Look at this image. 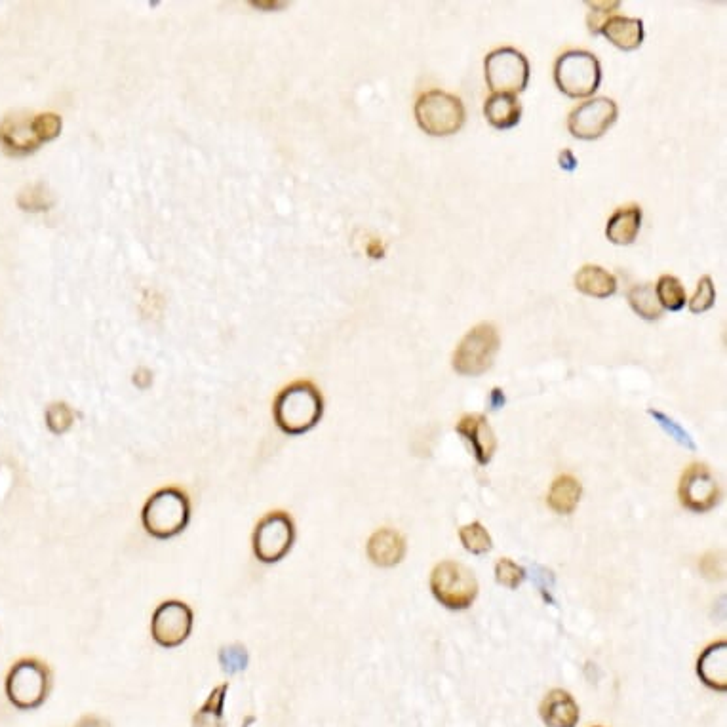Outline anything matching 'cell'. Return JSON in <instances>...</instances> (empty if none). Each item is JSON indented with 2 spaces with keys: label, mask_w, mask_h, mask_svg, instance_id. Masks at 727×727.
Listing matches in <instances>:
<instances>
[{
  "label": "cell",
  "mask_w": 727,
  "mask_h": 727,
  "mask_svg": "<svg viewBox=\"0 0 727 727\" xmlns=\"http://www.w3.org/2000/svg\"><path fill=\"white\" fill-rule=\"evenodd\" d=\"M648 413L661 425V429L665 433L670 434V438H674L678 444L686 446L689 450H695L697 448L695 442H693V438L689 436V433H686V429H682V425L676 423L674 419H670L669 415H665L663 412H657V410H648Z\"/></svg>",
  "instance_id": "obj_30"
},
{
  "label": "cell",
  "mask_w": 727,
  "mask_h": 727,
  "mask_svg": "<svg viewBox=\"0 0 727 727\" xmlns=\"http://www.w3.org/2000/svg\"><path fill=\"white\" fill-rule=\"evenodd\" d=\"M42 143L35 130V118L8 117L0 124V145L10 155H25Z\"/></svg>",
  "instance_id": "obj_14"
},
{
  "label": "cell",
  "mask_w": 727,
  "mask_h": 727,
  "mask_svg": "<svg viewBox=\"0 0 727 727\" xmlns=\"http://www.w3.org/2000/svg\"><path fill=\"white\" fill-rule=\"evenodd\" d=\"M455 431L471 444L472 453L480 465H488L492 461L495 452V434L484 415L480 413L465 415L457 423Z\"/></svg>",
  "instance_id": "obj_13"
},
{
  "label": "cell",
  "mask_w": 727,
  "mask_h": 727,
  "mask_svg": "<svg viewBox=\"0 0 727 727\" xmlns=\"http://www.w3.org/2000/svg\"><path fill=\"white\" fill-rule=\"evenodd\" d=\"M629 303L630 307L634 309V313L646 320H657L663 315V307L655 294V284H651V282L630 288Z\"/></svg>",
  "instance_id": "obj_24"
},
{
  "label": "cell",
  "mask_w": 727,
  "mask_h": 727,
  "mask_svg": "<svg viewBox=\"0 0 727 727\" xmlns=\"http://www.w3.org/2000/svg\"><path fill=\"white\" fill-rule=\"evenodd\" d=\"M505 402H507L505 394H503V391H501L499 387H495L492 394H490V408H492V410H499V408H503V406H505Z\"/></svg>",
  "instance_id": "obj_36"
},
{
  "label": "cell",
  "mask_w": 727,
  "mask_h": 727,
  "mask_svg": "<svg viewBox=\"0 0 727 727\" xmlns=\"http://www.w3.org/2000/svg\"><path fill=\"white\" fill-rule=\"evenodd\" d=\"M75 423V412L65 402H54L46 408V425L54 434H65Z\"/></svg>",
  "instance_id": "obj_27"
},
{
  "label": "cell",
  "mask_w": 727,
  "mask_h": 727,
  "mask_svg": "<svg viewBox=\"0 0 727 727\" xmlns=\"http://www.w3.org/2000/svg\"><path fill=\"white\" fill-rule=\"evenodd\" d=\"M324 413L322 394L311 381H295L282 389L275 400L276 425L290 436L309 433L320 423Z\"/></svg>",
  "instance_id": "obj_1"
},
{
  "label": "cell",
  "mask_w": 727,
  "mask_h": 727,
  "mask_svg": "<svg viewBox=\"0 0 727 727\" xmlns=\"http://www.w3.org/2000/svg\"><path fill=\"white\" fill-rule=\"evenodd\" d=\"M655 294L661 303L663 309L667 311H682L688 303L686 297V288L682 286V282L672 275H663L659 278V282L655 284Z\"/></svg>",
  "instance_id": "obj_25"
},
{
  "label": "cell",
  "mask_w": 727,
  "mask_h": 727,
  "mask_svg": "<svg viewBox=\"0 0 727 727\" xmlns=\"http://www.w3.org/2000/svg\"><path fill=\"white\" fill-rule=\"evenodd\" d=\"M558 162H560V168H562V170H566V172H573V170L577 168V158H575V155L571 153L570 149H564V151L560 153Z\"/></svg>",
  "instance_id": "obj_35"
},
{
  "label": "cell",
  "mask_w": 727,
  "mask_h": 727,
  "mask_svg": "<svg viewBox=\"0 0 727 727\" xmlns=\"http://www.w3.org/2000/svg\"><path fill=\"white\" fill-rule=\"evenodd\" d=\"M294 541V518L288 512L273 511L257 522L252 549L261 564H276L290 554Z\"/></svg>",
  "instance_id": "obj_8"
},
{
  "label": "cell",
  "mask_w": 727,
  "mask_h": 727,
  "mask_svg": "<svg viewBox=\"0 0 727 727\" xmlns=\"http://www.w3.org/2000/svg\"><path fill=\"white\" fill-rule=\"evenodd\" d=\"M697 674L707 684L708 688L716 691H727V642H716L708 646L697 663Z\"/></svg>",
  "instance_id": "obj_16"
},
{
  "label": "cell",
  "mask_w": 727,
  "mask_h": 727,
  "mask_svg": "<svg viewBox=\"0 0 727 727\" xmlns=\"http://www.w3.org/2000/svg\"><path fill=\"white\" fill-rule=\"evenodd\" d=\"M406 541L396 530L383 528L375 531L368 541V556L375 566L393 568L404 560Z\"/></svg>",
  "instance_id": "obj_15"
},
{
  "label": "cell",
  "mask_w": 727,
  "mask_h": 727,
  "mask_svg": "<svg viewBox=\"0 0 727 727\" xmlns=\"http://www.w3.org/2000/svg\"><path fill=\"white\" fill-rule=\"evenodd\" d=\"M219 663H221V669L225 670L227 674L242 672L248 665L246 648H242L240 644H235V646L221 649L219 651Z\"/></svg>",
  "instance_id": "obj_31"
},
{
  "label": "cell",
  "mask_w": 727,
  "mask_h": 727,
  "mask_svg": "<svg viewBox=\"0 0 727 727\" xmlns=\"http://www.w3.org/2000/svg\"><path fill=\"white\" fill-rule=\"evenodd\" d=\"M714 301H716V290H714V284H712V278L710 276H703L697 284V290L695 294L688 301L689 311L693 315H701V313H707L708 309L714 307Z\"/></svg>",
  "instance_id": "obj_28"
},
{
  "label": "cell",
  "mask_w": 727,
  "mask_h": 727,
  "mask_svg": "<svg viewBox=\"0 0 727 727\" xmlns=\"http://www.w3.org/2000/svg\"><path fill=\"white\" fill-rule=\"evenodd\" d=\"M484 115L493 128L509 130L520 122L522 105L511 94H493L492 98L486 99Z\"/></svg>",
  "instance_id": "obj_21"
},
{
  "label": "cell",
  "mask_w": 727,
  "mask_h": 727,
  "mask_svg": "<svg viewBox=\"0 0 727 727\" xmlns=\"http://www.w3.org/2000/svg\"><path fill=\"white\" fill-rule=\"evenodd\" d=\"M227 693H229V684L227 682L212 689V693L208 695L204 705L195 712L191 727H227L225 712H223L225 701H227Z\"/></svg>",
  "instance_id": "obj_22"
},
{
  "label": "cell",
  "mask_w": 727,
  "mask_h": 727,
  "mask_svg": "<svg viewBox=\"0 0 727 727\" xmlns=\"http://www.w3.org/2000/svg\"><path fill=\"white\" fill-rule=\"evenodd\" d=\"M461 543L472 554H484L492 549V537L480 522H472L459 530Z\"/></svg>",
  "instance_id": "obj_26"
},
{
  "label": "cell",
  "mask_w": 727,
  "mask_h": 727,
  "mask_svg": "<svg viewBox=\"0 0 727 727\" xmlns=\"http://www.w3.org/2000/svg\"><path fill=\"white\" fill-rule=\"evenodd\" d=\"M533 581H535V585L541 590L543 598L552 604L554 602V598H552L554 579H552L551 571L547 570V568H541V566H533Z\"/></svg>",
  "instance_id": "obj_33"
},
{
  "label": "cell",
  "mask_w": 727,
  "mask_h": 727,
  "mask_svg": "<svg viewBox=\"0 0 727 727\" xmlns=\"http://www.w3.org/2000/svg\"><path fill=\"white\" fill-rule=\"evenodd\" d=\"M75 727H111V724L98 714H86L80 718Z\"/></svg>",
  "instance_id": "obj_34"
},
{
  "label": "cell",
  "mask_w": 727,
  "mask_h": 727,
  "mask_svg": "<svg viewBox=\"0 0 727 727\" xmlns=\"http://www.w3.org/2000/svg\"><path fill=\"white\" fill-rule=\"evenodd\" d=\"M191 522V499L179 488H162L153 493L141 511L143 530L151 537L166 541L187 530Z\"/></svg>",
  "instance_id": "obj_2"
},
{
  "label": "cell",
  "mask_w": 727,
  "mask_h": 727,
  "mask_svg": "<svg viewBox=\"0 0 727 727\" xmlns=\"http://www.w3.org/2000/svg\"><path fill=\"white\" fill-rule=\"evenodd\" d=\"M575 288L581 294L608 299L617 292V278L600 265H585L575 275Z\"/></svg>",
  "instance_id": "obj_20"
},
{
  "label": "cell",
  "mask_w": 727,
  "mask_h": 727,
  "mask_svg": "<svg viewBox=\"0 0 727 727\" xmlns=\"http://www.w3.org/2000/svg\"><path fill=\"white\" fill-rule=\"evenodd\" d=\"M499 332L490 322L474 326L471 332L461 339L453 353L452 366L457 374L478 377L486 374L499 353Z\"/></svg>",
  "instance_id": "obj_6"
},
{
  "label": "cell",
  "mask_w": 727,
  "mask_h": 727,
  "mask_svg": "<svg viewBox=\"0 0 727 727\" xmlns=\"http://www.w3.org/2000/svg\"><path fill=\"white\" fill-rule=\"evenodd\" d=\"M600 33L610 40L613 46L630 52L640 48L644 42V21L625 16H610L602 25Z\"/></svg>",
  "instance_id": "obj_18"
},
{
  "label": "cell",
  "mask_w": 727,
  "mask_h": 727,
  "mask_svg": "<svg viewBox=\"0 0 727 727\" xmlns=\"http://www.w3.org/2000/svg\"><path fill=\"white\" fill-rule=\"evenodd\" d=\"M495 577L497 581L507 589H518L526 577V571L522 570L511 558H501L495 566Z\"/></svg>",
  "instance_id": "obj_29"
},
{
  "label": "cell",
  "mask_w": 727,
  "mask_h": 727,
  "mask_svg": "<svg viewBox=\"0 0 727 727\" xmlns=\"http://www.w3.org/2000/svg\"><path fill=\"white\" fill-rule=\"evenodd\" d=\"M617 120V103L610 98H594L575 107L568 117V130L577 139L602 138Z\"/></svg>",
  "instance_id": "obj_11"
},
{
  "label": "cell",
  "mask_w": 727,
  "mask_h": 727,
  "mask_svg": "<svg viewBox=\"0 0 727 727\" xmlns=\"http://www.w3.org/2000/svg\"><path fill=\"white\" fill-rule=\"evenodd\" d=\"M680 501L691 512L703 514L712 511L720 501V486L707 465L693 463L680 480Z\"/></svg>",
  "instance_id": "obj_12"
},
{
  "label": "cell",
  "mask_w": 727,
  "mask_h": 727,
  "mask_svg": "<svg viewBox=\"0 0 727 727\" xmlns=\"http://www.w3.org/2000/svg\"><path fill=\"white\" fill-rule=\"evenodd\" d=\"M619 4L621 2H617V0L615 2H587V6L590 8L587 23H589V31L592 35L600 33L602 25L610 18L611 12L619 8Z\"/></svg>",
  "instance_id": "obj_32"
},
{
  "label": "cell",
  "mask_w": 727,
  "mask_h": 727,
  "mask_svg": "<svg viewBox=\"0 0 727 727\" xmlns=\"http://www.w3.org/2000/svg\"><path fill=\"white\" fill-rule=\"evenodd\" d=\"M431 590L448 610H467L478 596V581L467 566L444 560L433 570Z\"/></svg>",
  "instance_id": "obj_7"
},
{
  "label": "cell",
  "mask_w": 727,
  "mask_h": 727,
  "mask_svg": "<svg viewBox=\"0 0 727 727\" xmlns=\"http://www.w3.org/2000/svg\"><path fill=\"white\" fill-rule=\"evenodd\" d=\"M486 80L493 94H520L530 80V61L516 48H497L486 58Z\"/></svg>",
  "instance_id": "obj_9"
},
{
  "label": "cell",
  "mask_w": 727,
  "mask_h": 727,
  "mask_svg": "<svg viewBox=\"0 0 727 727\" xmlns=\"http://www.w3.org/2000/svg\"><path fill=\"white\" fill-rule=\"evenodd\" d=\"M554 82L570 98H590L602 82L600 61L585 50L564 52L554 63Z\"/></svg>",
  "instance_id": "obj_4"
},
{
  "label": "cell",
  "mask_w": 727,
  "mask_h": 727,
  "mask_svg": "<svg viewBox=\"0 0 727 727\" xmlns=\"http://www.w3.org/2000/svg\"><path fill=\"white\" fill-rule=\"evenodd\" d=\"M151 372L149 370H139L138 374H136V385H138L139 389H147L149 385H151Z\"/></svg>",
  "instance_id": "obj_37"
},
{
  "label": "cell",
  "mask_w": 727,
  "mask_h": 727,
  "mask_svg": "<svg viewBox=\"0 0 727 727\" xmlns=\"http://www.w3.org/2000/svg\"><path fill=\"white\" fill-rule=\"evenodd\" d=\"M581 499V484L570 476H558L549 492V507L558 514H571Z\"/></svg>",
  "instance_id": "obj_23"
},
{
  "label": "cell",
  "mask_w": 727,
  "mask_h": 727,
  "mask_svg": "<svg viewBox=\"0 0 727 727\" xmlns=\"http://www.w3.org/2000/svg\"><path fill=\"white\" fill-rule=\"evenodd\" d=\"M50 689L52 670L35 657H25L14 663L4 682L10 705L25 712L42 707L50 695Z\"/></svg>",
  "instance_id": "obj_3"
},
{
  "label": "cell",
  "mask_w": 727,
  "mask_h": 727,
  "mask_svg": "<svg viewBox=\"0 0 727 727\" xmlns=\"http://www.w3.org/2000/svg\"><path fill=\"white\" fill-rule=\"evenodd\" d=\"M640 225H642V208L636 204L621 206L610 217L606 236L617 246H629L640 233Z\"/></svg>",
  "instance_id": "obj_19"
},
{
  "label": "cell",
  "mask_w": 727,
  "mask_h": 727,
  "mask_svg": "<svg viewBox=\"0 0 727 727\" xmlns=\"http://www.w3.org/2000/svg\"><path fill=\"white\" fill-rule=\"evenodd\" d=\"M195 615L181 600H166L153 613L151 636L160 648H179L193 632Z\"/></svg>",
  "instance_id": "obj_10"
},
{
  "label": "cell",
  "mask_w": 727,
  "mask_h": 727,
  "mask_svg": "<svg viewBox=\"0 0 727 727\" xmlns=\"http://www.w3.org/2000/svg\"><path fill=\"white\" fill-rule=\"evenodd\" d=\"M415 118L419 128L431 136H452L465 124V107L450 92L431 90L417 99Z\"/></svg>",
  "instance_id": "obj_5"
},
{
  "label": "cell",
  "mask_w": 727,
  "mask_h": 727,
  "mask_svg": "<svg viewBox=\"0 0 727 727\" xmlns=\"http://www.w3.org/2000/svg\"><path fill=\"white\" fill-rule=\"evenodd\" d=\"M541 718L549 727H575L579 722V707L564 689H552L541 705Z\"/></svg>",
  "instance_id": "obj_17"
}]
</instances>
